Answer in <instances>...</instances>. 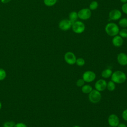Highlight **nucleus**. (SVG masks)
<instances>
[{
    "label": "nucleus",
    "mask_w": 127,
    "mask_h": 127,
    "mask_svg": "<svg viewBox=\"0 0 127 127\" xmlns=\"http://www.w3.org/2000/svg\"><path fill=\"white\" fill-rule=\"evenodd\" d=\"M1 107H2V104H1V103L0 102V110L1 108Z\"/></svg>",
    "instance_id": "obj_32"
},
{
    "label": "nucleus",
    "mask_w": 127,
    "mask_h": 127,
    "mask_svg": "<svg viewBox=\"0 0 127 127\" xmlns=\"http://www.w3.org/2000/svg\"><path fill=\"white\" fill-rule=\"evenodd\" d=\"M120 1H121V2H122L123 3L127 2V0H120Z\"/></svg>",
    "instance_id": "obj_31"
},
{
    "label": "nucleus",
    "mask_w": 127,
    "mask_h": 127,
    "mask_svg": "<svg viewBox=\"0 0 127 127\" xmlns=\"http://www.w3.org/2000/svg\"><path fill=\"white\" fill-rule=\"evenodd\" d=\"M112 43L116 47H121L124 43V40L123 38H122L119 35H116L113 37L112 40Z\"/></svg>",
    "instance_id": "obj_13"
},
{
    "label": "nucleus",
    "mask_w": 127,
    "mask_h": 127,
    "mask_svg": "<svg viewBox=\"0 0 127 127\" xmlns=\"http://www.w3.org/2000/svg\"><path fill=\"white\" fill-rule=\"evenodd\" d=\"M111 80L115 83L121 84L125 82L127 79V76L125 72L120 70H117L112 73Z\"/></svg>",
    "instance_id": "obj_1"
},
{
    "label": "nucleus",
    "mask_w": 127,
    "mask_h": 127,
    "mask_svg": "<svg viewBox=\"0 0 127 127\" xmlns=\"http://www.w3.org/2000/svg\"><path fill=\"white\" fill-rule=\"evenodd\" d=\"M72 23L68 19H64L61 20L59 23V28L63 31H67L70 29Z\"/></svg>",
    "instance_id": "obj_8"
},
{
    "label": "nucleus",
    "mask_w": 127,
    "mask_h": 127,
    "mask_svg": "<svg viewBox=\"0 0 127 127\" xmlns=\"http://www.w3.org/2000/svg\"><path fill=\"white\" fill-rule=\"evenodd\" d=\"M109 18L112 20H117L121 19L122 17L121 11L117 9H114L111 10L109 13Z\"/></svg>",
    "instance_id": "obj_11"
},
{
    "label": "nucleus",
    "mask_w": 127,
    "mask_h": 127,
    "mask_svg": "<svg viewBox=\"0 0 127 127\" xmlns=\"http://www.w3.org/2000/svg\"><path fill=\"white\" fill-rule=\"evenodd\" d=\"M72 127H80V126H77V125H75V126H73Z\"/></svg>",
    "instance_id": "obj_33"
},
{
    "label": "nucleus",
    "mask_w": 127,
    "mask_h": 127,
    "mask_svg": "<svg viewBox=\"0 0 127 127\" xmlns=\"http://www.w3.org/2000/svg\"><path fill=\"white\" fill-rule=\"evenodd\" d=\"M119 25L123 28H127V18H123L120 19Z\"/></svg>",
    "instance_id": "obj_18"
},
{
    "label": "nucleus",
    "mask_w": 127,
    "mask_h": 127,
    "mask_svg": "<svg viewBox=\"0 0 127 127\" xmlns=\"http://www.w3.org/2000/svg\"><path fill=\"white\" fill-rule=\"evenodd\" d=\"M88 99L90 102L95 104L98 103L101 99V94L99 91L93 89L88 95Z\"/></svg>",
    "instance_id": "obj_4"
},
{
    "label": "nucleus",
    "mask_w": 127,
    "mask_h": 127,
    "mask_svg": "<svg viewBox=\"0 0 127 127\" xmlns=\"http://www.w3.org/2000/svg\"><path fill=\"white\" fill-rule=\"evenodd\" d=\"M122 116L123 119L126 121H127V109H125V110L123 111L122 114Z\"/></svg>",
    "instance_id": "obj_27"
},
{
    "label": "nucleus",
    "mask_w": 127,
    "mask_h": 127,
    "mask_svg": "<svg viewBox=\"0 0 127 127\" xmlns=\"http://www.w3.org/2000/svg\"><path fill=\"white\" fill-rule=\"evenodd\" d=\"M105 31L109 36L114 37L119 34L120 29L117 24L113 22H110L106 25Z\"/></svg>",
    "instance_id": "obj_2"
},
{
    "label": "nucleus",
    "mask_w": 127,
    "mask_h": 127,
    "mask_svg": "<svg viewBox=\"0 0 127 127\" xmlns=\"http://www.w3.org/2000/svg\"><path fill=\"white\" fill-rule=\"evenodd\" d=\"M117 60L120 65L123 66L127 65V55L125 53H119L117 55Z\"/></svg>",
    "instance_id": "obj_12"
},
{
    "label": "nucleus",
    "mask_w": 127,
    "mask_h": 127,
    "mask_svg": "<svg viewBox=\"0 0 127 127\" xmlns=\"http://www.w3.org/2000/svg\"><path fill=\"white\" fill-rule=\"evenodd\" d=\"M107 82L103 79H100L98 80L95 83L94 86L96 90L99 92L103 91L107 87Z\"/></svg>",
    "instance_id": "obj_10"
},
{
    "label": "nucleus",
    "mask_w": 127,
    "mask_h": 127,
    "mask_svg": "<svg viewBox=\"0 0 127 127\" xmlns=\"http://www.w3.org/2000/svg\"><path fill=\"white\" fill-rule=\"evenodd\" d=\"M68 17H69V20L73 23V22L76 21L77 20V19L78 18L77 12L75 11H71L69 14Z\"/></svg>",
    "instance_id": "obj_15"
},
{
    "label": "nucleus",
    "mask_w": 127,
    "mask_h": 127,
    "mask_svg": "<svg viewBox=\"0 0 127 127\" xmlns=\"http://www.w3.org/2000/svg\"><path fill=\"white\" fill-rule=\"evenodd\" d=\"M85 84V81L82 78H80L79 79H78L76 82V85H77V86L78 87H82V86H83Z\"/></svg>",
    "instance_id": "obj_25"
},
{
    "label": "nucleus",
    "mask_w": 127,
    "mask_h": 127,
    "mask_svg": "<svg viewBox=\"0 0 127 127\" xmlns=\"http://www.w3.org/2000/svg\"><path fill=\"white\" fill-rule=\"evenodd\" d=\"M108 127H111V126H109Z\"/></svg>",
    "instance_id": "obj_34"
},
{
    "label": "nucleus",
    "mask_w": 127,
    "mask_h": 127,
    "mask_svg": "<svg viewBox=\"0 0 127 127\" xmlns=\"http://www.w3.org/2000/svg\"><path fill=\"white\" fill-rule=\"evenodd\" d=\"M11 0H1V2L3 3H6L9 2Z\"/></svg>",
    "instance_id": "obj_30"
},
{
    "label": "nucleus",
    "mask_w": 127,
    "mask_h": 127,
    "mask_svg": "<svg viewBox=\"0 0 127 127\" xmlns=\"http://www.w3.org/2000/svg\"><path fill=\"white\" fill-rule=\"evenodd\" d=\"M15 123L13 121H7L4 123L3 127H14Z\"/></svg>",
    "instance_id": "obj_24"
},
{
    "label": "nucleus",
    "mask_w": 127,
    "mask_h": 127,
    "mask_svg": "<svg viewBox=\"0 0 127 127\" xmlns=\"http://www.w3.org/2000/svg\"><path fill=\"white\" fill-rule=\"evenodd\" d=\"M78 17L81 20H87L91 16V10L88 8H83L77 12Z\"/></svg>",
    "instance_id": "obj_5"
},
{
    "label": "nucleus",
    "mask_w": 127,
    "mask_h": 127,
    "mask_svg": "<svg viewBox=\"0 0 127 127\" xmlns=\"http://www.w3.org/2000/svg\"><path fill=\"white\" fill-rule=\"evenodd\" d=\"M57 1V0H44V4L47 6H52L54 5Z\"/></svg>",
    "instance_id": "obj_20"
},
{
    "label": "nucleus",
    "mask_w": 127,
    "mask_h": 127,
    "mask_svg": "<svg viewBox=\"0 0 127 127\" xmlns=\"http://www.w3.org/2000/svg\"><path fill=\"white\" fill-rule=\"evenodd\" d=\"M98 7V3L97 1L93 0L91 1L89 4V9L92 10L96 9Z\"/></svg>",
    "instance_id": "obj_19"
},
{
    "label": "nucleus",
    "mask_w": 127,
    "mask_h": 127,
    "mask_svg": "<svg viewBox=\"0 0 127 127\" xmlns=\"http://www.w3.org/2000/svg\"><path fill=\"white\" fill-rule=\"evenodd\" d=\"M121 8H122V11L124 13L127 14V2L124 3L122 6Z\"/></svg>",
    "instance_id": "obj_26"
},
{
    "label": "nucleus",
    "mask_w": 127,
    "mask_h": 127,
    "mask_svg": "<svg viewBox=\"0 0 127 127\" xmlns=\"http://www.w3.org/2000/svg\"><path fill=\"white\" fill-rule=\"evenodd\" d=\"M113 71L110 68H106L103 70L101 72V76L104 78H108L111 77Z\"/></svg>",
    "instance_id": "obj_14"
},
{
    "label": "nucleus",
    "mask_w": 127,
    "mask_h": 127,
    "mask_svg": "<svg viewBox=\"0 0 127 127\" xmlns=\"http://www.w3.org/2000/svg\"><path fill=\"white\" fill-rule=\"evenodd\" d=\"M119 36H120L123 38H127V28H122L119 32Z\"/></svg>",
    "instance_id": "obj_21"
},
{
    "label": "nucleus",
    "mask_w": 127,
    "mask_h": 127,
    "mask_svg": "<svg viewBox=\"0 0 127 127\" xmlns=\"http://www.w3.org/2000/svg\"><path fill=\"white\" fill-rule=\"evenodd\" d=\"M14 127H27V126L24 123H18L15 124Z\"/></svg>",
    "instance_id": "obj_28"
},
{
    "label": "nucleus",
    "mask_w": 127,
    "mask_h": 127,
    "mask_svg": "<svg viewBox=\"0 0 127 127\" xmlns=\"http://www.w3.org/2000/svg\"><path fill=\"white\" fill-rule=\"evenodd\" d=\"M76 57L74 54L71 52H67L64 55V60L68 64L72 65L76 63Z\"/></svg>",
    "instance_id": "obj_6"
},
{
    "label": "nucleus",
    "mask_w": 127,
    "mask_h": 127,
    "mask_svg": "<svg viewBox=\"0 0 127 127\" xmlns=\"http://www.w3.org/2000/svg\"><path fill=\"white\" fill-rule=\"evenodd\" d=\"M75 64L79 66H82L85 64V61L83 58H78L76 59Z\"/></svg>",
    "instance_id": "obj_22"
},
{
    "label": "nucleus",
    "mask_w": 127,
    "mask_h": 127,
    "mask_svg": "<svg viewBox=\"0 0 127 127\" xmlns=\"http://www.w3.org/2000/svg\"><path fill=\"white\" fill-rule=\"evenodd\" d=\"M96 78V74L94 72L91 70L85 71L82 74V79L86 82H91Z\"/></svg>",
    "instance_id": "obj_7"
},
{
    "label": "nucleus",
    "mask_w": 127,
    "mask_h": 127,
    "mask_svg": "<svg viewBox=\"0 0 127 127\" xmlns=\"http://www.w3.org/2000/svg\"><path fill=\"white\" fill-rule=\"evenodd\" d=\"M108 123L110 126L117 127L120 123L119 118L116 114H111L108 117Z\"/></svg>",
    "instance_id": "obj_9"
},
{
    "label": "nucleus",
    "mask_w": 127,
    "mask_h": 127,
    "mask_svg": "<svg viewBox=\"0 0 127 127\" xmlns=\"http://www.w3.org/2000/svg\"><path fill=\"white\" fill-rule=\"evenodd\" d=\"M71 28L73 32L75 33L81 34L84 31L85 29V26L82 21L76 20L72 23Z\"/></svg>",
    "instance_id": "obj_3"
},
{
    "label": "nucleus",
    "mask_w": 127,
    "mask_h": 127,
    "mask_svg": "<svg viewBox=\"0 0 127 127\" xmlns=\"http://www.w3.org/2000/svg\"><path fill=\"white\" fill-rule=\"evenodd\" d=\"M107 89L110 91H114L116 88V85L115 83L113 81L111 80L109 81L107 83Z\"/></svg>",
    "instance_id": "obj_17"
},
{
    "label": "nucleus",
    "mask_w": 127,
    "mask_h": 127,
    "mask_svg": "<svg viewBox=\"0 0 127 127\" xmlns=\"http://www.w3.org/2000/svg\"><path fill=\"white\" fill-rule=\"evenodd\" d=\"M6 76V71L2 68H0V81L4 80Z\"/></svg>",
    "instance_id": "obj_23"
},
{
    "label": "nucleus",
    "mask_w": 127,
    "mask_h": 127,
    "mask_svg": "<svg viewBox=\"0 0 127 127\" xmlns=\"http://www.w3.org/2000/svg\"><path fill=\"white\" fill-rule=\"evenodd\" d=\"M92 90V87L89 84H84L81 87V91L84 94H89Z\"/></svg>",
    "instance_id": "obj_16"
},
{
    "label": "nucleus",
    "mask_w": 127,
    "mask_h": 127,
    "mask_svg": "<svg viewBox=\"0 0 127 127\" xmlns=\"http://www.w3.org/2000/svg\"><path fill=\"white\" fill-rule=\"evenodd\" d=\"M117 127H127V126L124 123H119Z\"/></svg>",
    "instance_id": "obj_29"
}]
</instances>
